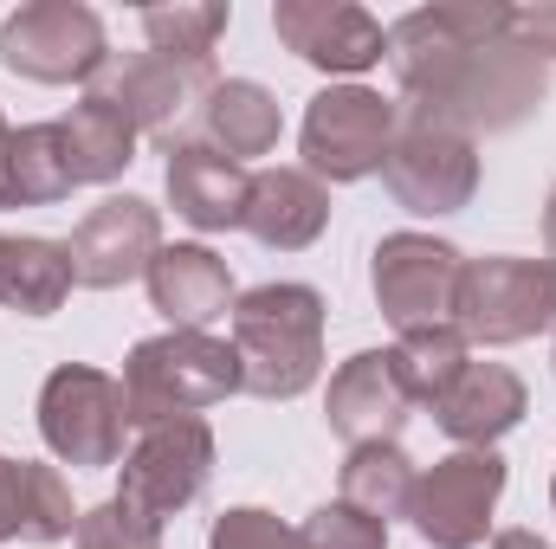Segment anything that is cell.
Wrapping results in <instances>:
<instances>
[{
	"label": "cell",
	"mask_w": 556,
	"mask_h": 549,
	"mask_svg": "<svg viewBox=\"0 0 556 549\" xmlns=\"http://www.w3.org/2000/svg\"><path fill=\"white\" fill-rule=\"evenodd\" d=\"M505 0H433L389 26V65L402 85V117L453 137H505L544 111L551 72L505 39Z\"/></svg>",
	"instance_id": "cell-1"
},
{
	"label": "cell",
	"mask_w": 556,
	"mask_h": 549,
	"mask_svg": "<svg viewBox=\"0 0 556 549\" xmlns=\"http://www.w3.org/2000/svg\"><path fill=\"white\" fill-rule=\"evenodd\" d=\"M233 356L240 388L260 401H298L324 375V291L253 284L233 297Z\"/></svg>",
	"instance_id": "cell-2"
},
{
	"label": "cell",
	"mask_w": 556,
	"mask_h": 549,
	"mask_svg": "<svg viewBox=\"0 0 556 549\" xmlns=\"http://www.w3.org/2000/svg\"><path fill=\"white\" fill-rule=\"evenodd\" d=\"M227 395H240V356H233V343H220L207 330L142 336L124 362V413L137 433L168 426V420H194Z\"/></svg>",
	"instance_id": "cell-3"
},
{
	"label": "cell",
	"mask_w": 556,
	"mask_h": 549,
	"mask_svg": "<svg viewBox=\"0 0 556 549\" xmlns=\"http://www.w3.org/2000/svg\"><path fill=\"white\" fill-rule=\"evenodd\" d=\"M453 330L485 349L556 330V259H518V253L466 259L453 291Z\"/></svg>",
	"instance_id": "cell-4"
},
{
	"label": "cell",
	"mask_w": 556,
	"mask_h": 549,
	"mask_svg": "<svg viewBox=\"0 0 556 549\" xmlns=\"http://www.w3.org/2000/svg\"><path fill=\"white\" fill-rule=\"evenodd\" d=\"M0 65L26 85H98L111 39L85 0H26L0 20Z\"/></svg>",
	"instance_id": "cell-5"
},
{
	"label": "cell",
	"mask_w": 556,
	"mask_h": 549,
	"mask_svg": "<svg viewBox=\"0 0 556 549\" xmlns=\"http://www.w3.org/2000/svg\"><path fill=\"white\" fill-rule=\"evenodd\" d=\"M395 137H402L395 98H382L369 85H330L311 98L298 149H304V168L317 181H369V175H382Z\"/></svg>",
	"instance_id": "cell-6"
},
{
	"label": "cell",
	"mask_w": 556,
	"mask_h": 549,
	"mask_svg": "<svg viewBox=\"0 0 556 549\" xmlns=\"http://www.w3.org/2000/svg\"><path fill=\"white\" fill-rule=\"evenodd\" d=\"M124 382L85 362H59L39 388V439L52 446V459L78 465V472H104L124 459Z\"/></svg>",
	"instance_id": "cell-7"
},
{
	"label": "cell",
	"mask_w": 556,
	"mask_h": 549,
	"mask_svg": "<svg viewBox=\"0 0 556 549\" xmlns=\"http://www.w3.org/2000/svg\"><path fill=\"white\" fill-rule=\"evenodd\" d=\"M498 498H505V459L485 452V446H459V452H446L420 472L408 524L420 531V544L433 549H479L492 537Z\"/></svg>",
	"instance_id": "cell-8"
},
{
	"label": "cell",
	"mask_w": 556,
	"mask_h": 549,
	"mask_svg": "<svg viewBox=\"0 0 556 549\" xmlns=\"http://www.w3.org/2000/svg\"><path fill=\"white\" fill-rule=\"evenodd\" d=\"M466 272V253L433 240V233H389L369 253V291L376 310L408 336V330H440L453 323V291Z\"/></svg>",
	"instance_id": "cell-9"
},
{
	"label": "cell",
	"mask_w": 556,
	"mask_h": 549,
	"mask_svg": "<svg viewBox=\"0 0 556 549\" xmlns=\"http://www.w3.org/2000/svg\"><path fill=\"white\" fill-rule=\"evenodd\" d=\"M117 498L137 505L142 518H175L188 511L207 478H214V426L194 413V420H168V426H149L137 446L117 459Z\"/></svg>",
	"instance_id": "cell-10"
},
{
	"label": "cell",
	"mask_w": 556,
	"mask_h": 549,
	"mask_svg": "<svg viewBox=\"0 0 556 549\" xmlns=\"http://www.w3.org/2000/svg\"><path fill=\"white\" fill-rule=\"evenodd\" d=\"M382 181L389 194L420 214V220H440V214H459L472 194H479V142L453 137L440 124H415L402 117V137L382 162Z\"/></svg>",
	"instance_id": "cell-11"
},
{
	"label": "cell",
	"mask_w": 556,
	"mask_h": 549,
	"mask_svg": "<svg viewBox=\"0 0 556 549\" xmlns=\"http://www.w3.org/2000/svg\"><path fill=\"white\" fill-rule=\"evenodd\" d=\"M214 85H220V78H214V59H162V52H130V59H117V52H111V65L98 72L91 91L111 98L137 130L175 142V130L188 124V111H201Z\"/></svg>",
	"instance_id": "cell-12"
},
{
	"label": "cell",
	"mask_w": 556,
	"mask_h": 549,
	"mask_svg": "<svg viewBox=\"0 0 556 549\" xmlns=\"http://www.w3.org/2000/svg\"><path fill=\"white\" fill-rule=\"evenodd\" d=\"M273 33L285 52H298L311 72L330 78H363L369 65L389 59V26L350 0H278Z\"/></svg>",
	"instance_id": "cell-13"
},
{
	"label": "cell",
	"mask_w": 556,
	"mask_h": 549,
	"mask_svg": "<svg viewBox=\"0 0 556 549\" xmlns=\"http://www.w3.org/2000/svg\"><path fill=\"white\" fill-rule=\"evenodd\" d=\"M72 272L85 291H117L130 278H149L162 253V214L142 194H104L78 227H72Z\"/></svg>",
	"instance_id": "cell-14"
},
{
	"label": "cell",
	"mask_w": 556,
	"mask_h": 549,
	"mask_svg": "<svg viewBox=\"0 0 556 549\" xmlns=\"http://www.w3.org/2000/svg\"><path fill=\"white\" fill-rule=\"evenodd\" d=\"M162 188H168V207H175L194 233H227V227H247L253 175H247V162L220 155L207 137H175V142H168Z\"/></svg>",
	"instance_id": "cell-15"
},
{
	"label": "cell",
	"mask_w": 556,
	"mask_h": 549,
	"mask_svg": "<svg viewBox=\"0 0 556 549\" xmlns=\"http://www.w3.org/2000/svg\"><path fill=\"white\" fill-rule=\"evenodd\" d=\"M408 388L395 382V362L389 349H363L350 356L337 375H330V401H324V420L343 446H382V439H402L408 426Z\"/></svg>",
	"instance_id": "cell-16"
},
{
	"label": "cell",
	"mask_w": 556,
	"mask_h": 549,
	"mask_svg": "<svg viewBox=\"0 0 556 549\" xmlns=\"http://www.w3.org/2000/svg\"><path fill=\"white\" fill-rule=\"evenodd\" d=\"M531 413V395H525V375L505 369V362H466V375L433 401V420L453 446H498L518 420Z\"/></svg>",
	"instance_id": "cell-17"
},
{
	"label": "cell",
	"mask_w": 556,
	"mask_h": 549,
	"mask_svg": "<svg viewBox=\"0 0 556 549\" xmlns=\"http://www.w3.org/2000/svg\"><path fill=\"white\" fill-rule=\"evenodd\" d=\"M142 284L168 330H207L214 317H233V272L214 246H162Z\"/></svg>",
	"instance_id": "cell-18"
},
{
	"label": "cell",
	"mask_w": 556,
	"mask_h": 549,
	"mask_svg": "<svg viewBox=\"0 0 556 549\" xmlns=\"http://www.w3.org/2000/svg\"><path fill=\"white\" fill-rule=\"evenodd\" d=\"M330 227V188L311 168H266L253 175V201H247V233L273 253H304L317 233Z\"/></svg>",
	"instance_id": "cell-19"
},
{
	"label": "cell",
	"mask_w": 556,
	"mask_h": 549,
	"mask_svg": "<svg viewBox=\"0 0 556 549\" xmlns=\"http://www.w3.org/2000/svg\"><path fill=\"white\" fill-rule=\"evenodd\" d=\"M72 531H78V511L59 465L0 459V544H59Z\"/></svg>",
	"instance_id": "cell-20"
},
{
	"label": "cell",
	"mask_w": 556,
	"mask_h": 549,
	"mask_svg": "<svg viewBox=\"0 0 556 549\" xmlns=\"http://www.w3.org/2000/svg\"><path fill=\"white\" fill-rule=\"evenodd\" d=\"M278 130H285L278 98L260 85V78H220V85L207 91V104H201V137L214 142L220 155H233V162L273 155Z\"/></svg>",
	"instance_id": "cell-21"
},
{
	"label": "cell",
	"mask_w": 556,
	"mask_h": 549,
	"mask_svg": "<svg viewBox=\"0 0 556 549\" xmlns=\"http://www.w3.org/2000/svg\"><path fill=\"white\" fill-rule=\"evenodd\" d=\"M59 130H65V155H72V175L78 181H117L130 162H137V124L111 104V98H98V91H85L78 104H72V117H59Z\"/></svg>",
	"instance_id": "cell-22"
},
{
	"label": "cell",
	"mask_w": 556,
	"mask_h": 549,
	"mask_svg": "<svg viewBox=\"0 0 556 549\" xmlns=\"http://www.w3.org/2000/svg\"><path fill=\"white\" fill-rule=\"evenodd\" d=\"M415 485H420V472H415V459L402 452V439L350 446L337 505H350V511H363V518H376V524H395V518L415 511Z\"/></svg>",
	"instance_id": "cell-23"
},
{
	"label": "cell",
	"mask_w": 556,
	"mask_h": 549,
	"mask_svg": "<svg viewBox=\"0 0 556 549\" xmlns=\"http://www.w3.org/2000/svg\"><path fill=\"white\" fill-rule=\"evenodd\" d=\"M72 246L65 240H7V259H0V304L20 310V317H52L65 297H72Z\"/></svg>",
	"instance_id": "cell-24"
},
{
	"label": "cell",
	"mask_w": 556,
	"mask_h": 549,
	"mask_svg": "<svg viewBox=\"0 0 556 549\" xmlns=\"http://www.w3.org/2000/svg\"><path fill=\"white\" fill-rule=\"evenodd\" d=\"M389 362H395V382L408 388V401H440L459 375H466V362H472V343L453 330V323H440V330H408L395 349H389Z\"/></svg>",
	"instance_id": "cell-25"
},
{
	"label": "cell",
	"mask_w": 556,
	"mask_h": 549,
	"mask_svg": "<svg viewBox=\"0 0 556 549\" xmlns=\"http://www.w3.org/2000/svg\"><path fill=\"white\" fill-rule=\"evenodd\" d=\"M78 188L72 155H65V130L59 124H26L13 130V207H52Z\"/></svg>",
	"instance_id": "cell-26"
},
{
	"label": "cell",
	"mask_w": 556,
	"mask_h": 549,
	"mask_svg": "<svg viewBox=\"0 0 556 549\" xmlns=\"http://www.w3.org/2000/svg\"><path fill=\"white\" fill-rule=\"evenodd\" d=\"M233 7L220 0H168V7H142V39L162 59H214V39L227 33Z\"/></svg>",
	"instance_id": "cell-27"
},
{
	"label": "cell",
	"mask_w": 556,
	"mask_h": 549,
	"mask_svg": "<svg viewBox=\"0 0 556 549\" xmlns=\"http://www.w3.org/2000/svg\"><path fill=\"white\" fill-rule=\"evenodd\" d=\"M72 544L78 549H162V524L142 518L137 505H124V498H104V505L78 511Z\"/></svg>",
	"instance_id": "cell-28"
},
{
	"label": "cell",
	"mask_w": 556,
	"mask_h": 549,
	"mask_svg": "<svg viewBox=\"0 0 556 549\" xmlns=\"http://www.w3.org/2000/svg\"><path fill=\"white\" fill-rule=\"evenodd\" d=\"M298 549H389V524H376L350 505H317L298 531Z\"/></svg>",
	"instance_id": "cell-29"
},
{
	"label": "cell",
	"mask_w": 556,
	"mask_h": 549,
	"mask_svg": "<svg viewBox=\"0 0 556 549\" xmlns=\"http://www.w3.org/2000/svg\"><path fill=\"white\" fill-rule=\"evenodd\" d=\"M207 549H298V531L278 524L273 511H260V505H233V511L214 518Z\"/></svg>",
	"instance_id": "cell-30"
},
{
	"label": "cell",
	"mask_w": 556,
	"mask_h": 549,
	"mask_svg": "<svg viewBox=\"0 0 556 549\" xmlns=\"http://www.w3.org/2000/svg\"><path fill=\"white\" fill-rule=\"evenodd\" d=\"M505 39L518 52H531L538 65H556V0H538V7H511V26Z\"/></svg>",
	"instance_id": "cell-31"
},
{
	"label": "cell",
	"mask_w": 556,
	"mask_h": 549,
	"mask_svg": "<svg viewBox=\"0 0 556 549\" xmlns=\"http://www.w3.org/2000/svg\"><path fill=\"white\" fill-rule=\"evenodd\" d=\"M0 207H13V130L0 117Z\"/></svg>",
	"instance_id": "cell-32"
},
{
	"label": "cell",
	"mask_w": 556,
	"mask_h": 549,
	"mask_svg": "<svg viewBox=\"0 0 556 549\" xmlns=\"http://www.w3.org/2000/svg\"><path fill=\"white\" fill-rule=\"evenodd\" d=\"M492 549H551V544H544L538 531H498V537H492Z\"/></svg>",
	"instance_id": "cell-33"
},
{
	"label": "cell",
	"mask_w": 556,
	"mask_h": 549,
	"mask_svg": "<svg viewBox=\"0 0 556 549\" xmlns=\"http://www.w3.org/2000/svg\"><path fill=\"white\" fill-rule=\"evenodd\" d=\"M544 246H551V259H556V188H551V201H544Z\"/></svg>",
	"instance_id": "cell-34"
},
{
	"label": "cell",
	"mask_w": 556,
	"mask_h": 549,
	"mask_svg": "<svg viewBox=\"0 0 556 549\" xmlns=\"http://www.w3.org/2000/svg\"><path fill=\"white\" fill-rule=\"evenodd\" d=\"M551 511H556V478H551Z\"/></svg>",
	"instance_id": "cell-35"
},
{
	"label": "cell",
	"mask_w": 556,
	"mask_h": 549,
	"mask_svg": "<svg viewBox=\"0 0 556 549\" xmlns=\"http://www.w3.org/2000/svg\"><path fill=\"white\" fill-rule=\"evenodd\" d=\"M0 259H7V233H0Z\"/></svg>",
	"instance_id": "cell-36"
}]
</instances>
